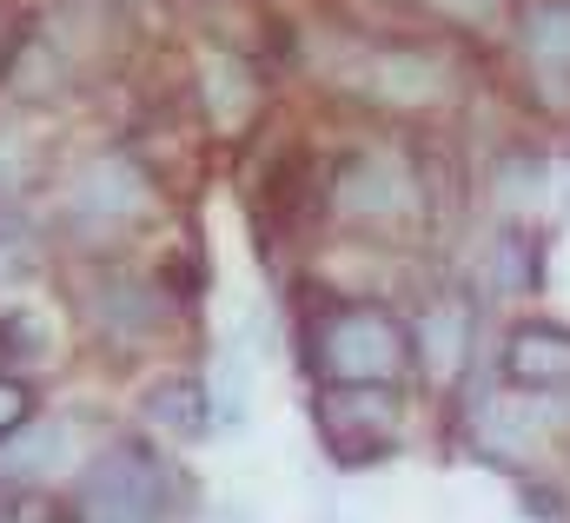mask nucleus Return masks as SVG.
Here are the masks:
<instances>
[{"label": "nucleus", "instance_id": "obj_2", "mask_svg": "<svg viewBox=\"0 0 570 523\" xmlns=\"http://www.w3.org/2000/svg\"><path fill=\"white\" fill-rule=\"evenodd\" d=\"M166 511V471L140 444H114L80 477V523H159Z\"/></svg>", "mask_w": 570, "mask_h": 523}, {"label": "nucleus", "instance_id": "obj_5", "mask_svg": "<svg viewBox=\"0 0 570 523\" xmlns=\"http://www.w3.org/2000/svg\"><path fill=\"white\" fill-rule=\"evenodd\" d=\"M504 378L524 392H564L570 385V325H518L504 338Z\"/></svg>", "mask_w": 570, "mask_h": 523}, {"label": "nucleus", "instance_id": "obj_8", "mask_svg": "<svg viewBox=\"0 0 570 523\" xmlns=\"http://www.w3.org/2000/svg\"><path fill=\"white\" fill-rule=\"evenodd\" d=\"M146 417H159L166 431H179L186 444L193 437H206V392H199V378H166V385H153L146 392Z\"/></svg>", "mask_w": 570, "mask_h": 523}, {"label": "nucleus", "instance_id": "obj_9", "mask_svg": "<svg viewBox=\"0 0 570 523\" xmlns=\"http://www.w3.org/2000/svg\"><path fill=\"white\" fill-rule=\"evenodd\" d=\"M531 53H538V67L570 73V0H558V7H538V13H531Z\"/></svg>", "mask_w": 570, "mask_h": 523}, {"label": "nucleus", "instance_id": "obj_4", "mask_svg": "<svg viewBox=\"0 0 570 523\" xmlns=\"http://www.w3.org/2000/svg\"><path fill=\"white\" fill-rule=\"evenodd\" d=\"M412 206H419V186L392 152H365L338 179V213H352V219H399Z\"/></svg>", "mask_w": 570, "mask_h": 523}, {"label": "nucleus", "instance_id": "obj_10", "mask_svg": "<svg viewBox=\"0 0 570 523\" xmlns=\"http://www.w3.org/2000/svg\"><path fill=\"white\" fill-rule=\"evenodd\" d=\"M464 345H471V312H458V305H451V318H431L425 365H431V372H458V365H464Z\"/></svg>", "mask_w": 570, "mask_h": 523}, {"label": "nucleus", "instance_id": "obj_12", "mask_svg": "<svg viewBox=\"0 0 570 523\" xmlns=\"http://www.w3.org/2000/svg\"><path fill=\"white\" fill-rule=\"evenodd\" d=\"M40 417H33V385H20V378H7L0 372V444H13L20 431H33Z\"/></svg>", "mask_w": 570, "mask_h": 523}, {"label": "nucleus", "instance_id": "obj_7", "mask_svg": "<svg viewBox=\"0 0 570 523\" xmlns=\"http://www.w3.org/2000/svg\"><path fill=\"white\" fill-rule=\"evenodd\" d=\"M372 93L399 100V107H431V100H444V67L431 53H419V47H392L372 67Z\"/></svg>", "mask_w": 570, "mask_h": 523}, {"label": "nucleus", "instance_id": "obj_1", "mask_svg": "<svg viewBox=\"0 0 570 523\" xmlns=\"http://www.w3.org/2000/svg\"><path fill=\"white\" fill-rule=\"evenodd\" d=\"M312 358L332 372V385H392L425 352L385 305H338V312H325Z\"/></svg>", "mask_w": 570, "mask_h": 523}, {"label": "nucleus", "instance_id": "obj_6", "mask_svg": "<svg viewBox=\"0 0 570 523\" xmlns=\"http://www.w3.org/2000/svg\"><path fill=\"white\" fill-rule=\"evenodd\" d=\"M87 305H94L87 318H94L114 345H140V338H153V332L166 325V318H159V298L146 292L140 278H107Z\"/></svg>", "mask_w": 570, "mask_h": 523}, {"label": "nucleus", "instance_id": "obj_3", "mask_svg": "<svg viewBox=\"0 0 570 523\" xmlns=\"http://www.w3.org/2000/svg\"><path fill=\"white\" fill-rule=\"evenodd\" d=\"M325 411V444L338 464H372L399 437V392L392 385H332L318 397Z\"/></svg>", "mask_w": 570, "mask_h": 523}, {"label": "nucleus", "instance_id": "obj_11", "mask_svg": "<svg viewBox=\"0 0 570 523\" xmlns=\"http://www.w3.org/2000/svg\"><path fill=\"white\" fill-rule=\"evenodd\" d=\"M246 411H253V378H246V358H226V372H219V404H213V417H219L226 431H246Z\"/></svg>", "mask_w": 570, "mask_h": 523}]
</instances>
